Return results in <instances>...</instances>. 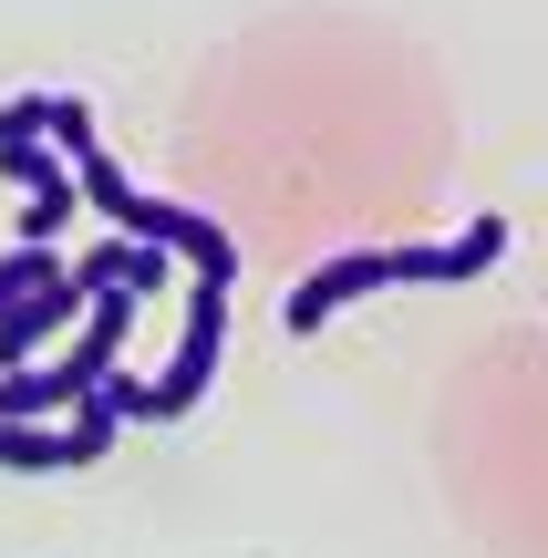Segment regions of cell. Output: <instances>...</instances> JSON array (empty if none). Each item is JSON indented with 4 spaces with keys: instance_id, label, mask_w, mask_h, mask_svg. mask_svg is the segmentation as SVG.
Here are the masks:
<instances>
[{
    "instance_id": "obj_1",
    "label": "cell",
    "mask_w": 548,
    "mask_h": 558,
    "mask_svg": "<svg viewBox=\"0 0 548 558\" xmlns=\"http://www.w3.org/2000/svg\"><path fill=\"white\" fill-rule=\"evenodd\" d=\"M41 124H32V104H0V177H11V186H32V218H21V239H32V248H52V228H62V207H73V186L83 177H62V166L52 156H41Z\"/></svg>"
},
{
    "instance_id": "obj_2",
    "label": "cell",
    "mask_w": 548,
    "mask_h": 558,
    "mask_svg": "<svg viewBox=\"0 0 548 558\" xmlns=\"http://www.w3.org/2000/svg\"><path fill=\"white\" fill-rule=\"evenodd\" d=\"M83 300H94V290H83L73 269H52V279H41V290H21L11 311H0V373H21V362L41 352V331H62V320L83 311Z\"/></svg>"
},
{
    "instance_id": "obj_3",
    "label": "cell",
    "mask_w": 548,
    "mask_h": 558,
    "mask_svg": "<svg viewBox=\"0 0 548 558\" xmlns=\"http://www.w3.org/2000/svg\"><path fill=\"white\" fill-rule=\"evenodd\" d=\"M83 456H94L83 435H41V424L0 414V465H32V476H41V465H83Z\"/></svg>"
},
{
    "instance_id": "obj_4",
    "label": "cell",
    "mask_w": 548,
    "mask_h": 558,
    "mask_svg": "<svg viewBox=\"0 0 548 558\" xmlns=\"http://www.w3.org/2000/svg\"><path fill=\"white\" fill-rule=\"evenodd\" d=\"M41 279H52V248H11V259H0V311H11L21 290H41Z\"/></svg>"
}]
</instances>
